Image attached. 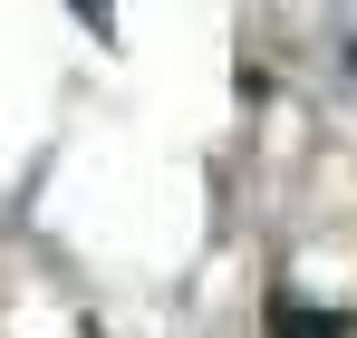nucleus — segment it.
<instances>
[{"label":"nucleus","mask_w":357,"mask_h":338,"mask_svg":"<svg viewBox=\"0 0 357 338\" xmlns=\"http://www.w3.org/2000/svg\"><path fill=\"white\" fill-rule=\"evenodd\" d=\"M271 338H357L348 309H299V290H271Z\"/></svg>","instance_id":"obj_1"},{"label":"nucleus","mask_w":357,"mask_h":338,"mask_svg":"<svg viewBox=\"0 0 357 338\" xmlns=\"http://www.w3.org/2000/svg\"><path fill=\"white\" fill-rule=\"evenodd\" d=\"M68 10H77V20H87L97 39H116V0H68Z\"/></svg>","instance_id":"obj_2"}]
</instances>
